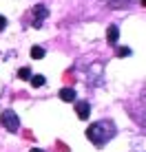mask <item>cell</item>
<instances>
[{
	"label": "cell",
	"instance_id": "1",
	"mask_svg": "<svg viewBox=\"0 0 146 152\" xmlns=\"http://www.w3.org/2000/svg\"><path fill=\"white\" fill-rule=\"evenodd\" d=\"M115 132H117V128H115V124L113 121H95V124H91L86 128V139L91 141L93 145H97V148H102L106 141H111L113 137H115Z\"/></svg>",
	"mask_w": 146,
	"mask_h": 152
},
{
	"label": "cell",
	"instance_id": "2",
	"mask_svg": "<svg viewBox=\"0 0 146 152\" xmlns=\"http://www.w3.org/2000/svg\"><path fill=\"white\" fill-rule=\"evenodd\" d=\"M0 121H2V126L9 130V132H18V128H20V119H18V115H15L11 108L2 110V117H0Z\"/></svg>",
	"mask_w": 146,
	"mask_h": 152
},
{
	"label": "cell",
	"instance_id": "3",
	"mask_svg": "<svg viewBox=\"0 0 146 152\" xmlns=\"http://www.w3.org/2000/svg\"><path fill=\"white\" fill-rule=\"evenodd\" d=\"M33 15H35V18L31 20V27L40 29V27L44 24V18L49 15V11H46V7H42V4H38V7H33Z\"/></svg>",
	"mask_w": 146,
	"mask_h": 152
},
{
	"label": "cell",
	"instance_id": "4",
	"mask_svg": "<svg viewBox=\"0 0 146 152\" xmlns=\"http://www.w3.org/2000/svg\"><path fill=\"white\" fill-rule=\"evenodd\" d=\"M75 113H77V117H80L82 121H86L88 115H91V104L88 102H77L75 104Z\"/></svg>",
	"mask_w": 146,
	"mask_h": 152
},
{
	"label": "cell",
	"instance_id": "5",
	"mask_svg": "<svg viewBox=\"0 0 146 152\" xmlns=\"http://www.w3.org/2000/svg\"><path fill=\"white\" fill-rule=\"evenodd\" d=\"M117 38H119V29L115 24H111V27L106 29V40L111 42V44H117Z\"/></svg>",
	"mask_w": 146,
	"mask_h": 152
},
{
	"label": "cell",
	"instance_id": "6",
	"mask_svg": "<svg viewBox=\"0 0 146 152\" xmlns=\"http://www.w3.org/2000/svg\"><path fill=\"white\" fill-rule=\"evenodd\" d=\"M60 99L62 102H75V88H62Z\"/></svg>",
	"mask_w": 146,
	"mask_h": 152
},
{
	"label": "cell",
	"instance_id": "7",
	"mask_svg": "<svg viewBox=\"0 0 146 152\" xmlns=\"http://www.w3.org/2000/svg\"><path fill=\"white\" fill-rule=\"evenodd\" d=\"M44 55H46V51L42 46H33V49H31V57H33V60H42Z\"/></svg>",
	"mask_w": 146,
	"mask_h": 152
},
{
	"label": "cell",
	"instance_id": "8",
	"mask_svg": "<svg viewBox=\"0 0 146 152\" xmlns=\"http://www.w3.org/2000/svg\"><path fill=\"white\" fill-rule=\"evenodd\" d=\"M29 82H31V86H33V88H40V86H44V82H46V80H44L42 75H31V80H29Z\"/></svg>",
	"mask_w": 146,
	"mask_h": 152
},
{
	"label": "cell",
	"instance_id": "9",
	"mask_svg": "<svg viewBox=\"0 0 146 152\" xmlns=\"http://www.w3.org/2000/svg\"><path fill=\"white\" fill-rule=\"evenodd\" d=\"M18 77L20 80H31V69L29 66H22V69L18 71Z\"/></svg>",
	"mask_w": 146,
	"mask_h": 152
},
{
	"label": "cell",
	"instance_id": "10",
	"mask_svg": "<svg viewBox=\"0 0 146 152\" xmlns=\"http://www.w3.org/2000/svg\"><path fill=\"white\" fill-rule=\"evenodd\" d=\"M128 2H131V0H108V4H111V7H126Z\"/></svg>",
	"mask_w": 146,
	"mask_h": 152
},
{
	"label": "cell",
	"instance_id": "11",
	"mask_svg": "<svg viewBox=\"0 0 146 152\" xmlns=\"http://www.w3.org/2000/svg\"><path fill=\"white\" fill-rule=\"evenodd\" d=\"M131 53H133V51L128 49V46H119V49H117V55L119 57H126V55H131Z\"/></svg>",
	"mask_w": 146,
	"mask_h": 152
},
{
	"label": "cell",
	"instance_id": "12",
	"mask_svg": "<svg viewBox=\"0 0 146 152\" xmlns=\"http://www.w3.org/2000/svg\"><path fill=\"white\" fill-rule=\"evenodd\" d=\"M4 27H7V18H4V15H0V31H2Z\"/></svg>",
	"mask_w": 146,
	"mask_h": 152
},
{
	"label": "cell",
	"instance_id": "13",
	"mask_svg": "<svg viewBox=\"0 0 146 152\" xmlns=\"http://www.w3.org/2000/svg\"><path fill=\"white\" fill-rule=\"evenodd\" d=\"M31 152H44V150H40V148H31Z\"/></svg>",
	"mask_w": 146,
	"mask_h": 152
}]
</instances>
